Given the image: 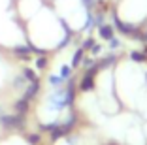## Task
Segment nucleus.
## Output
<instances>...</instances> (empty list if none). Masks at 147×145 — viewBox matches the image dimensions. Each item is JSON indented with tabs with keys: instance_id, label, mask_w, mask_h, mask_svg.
Returning <instances> with one entry per match:
<instances>
[{
	"instance_id": "obj_1",
	"label": "nucleus",
	"mask_w": 147,
	"mask_h": 145,
	"mask_svg": "<svg viewBox=\"0 0 147 145\" xmlns=\"http://www.w3.org/2000/svg\"><path fill=\"white\" fill-rule=\"evenodd\" d=\"M0 124L4 128H21L25 124V117L17 115V113H9V115L0 117Z\"/></svg>"
},
{
	"instance_id": "obj_2",
	"label": "nucleus",
	"mask_w": 147,
	"mask_h": 145,
	"mask_svg": "<svg viewBox=\"0 0 147 145\" xmlns=\"http://www.w3.org/2000/svg\"><path fill=\"white\" fill-rule=\"evenodd\" d=\"M94 74H96V68L89 70L85 74V77H83V81H81V90H91L94 87Z\"/></svg>"
},
{
	"instance_id": "obj_3",
	"label": "nucleus",
	"mask_w": 147,
	"mask_h": 145,
	"mask_svg": "<svg viewBox=\"0 0 147 145\" xmlns=\"http://www.w3.org/2000/svg\"><path fill=\"white\" fill-rule=\"evenodd\" d=\"M38 92H40V81H30L28 87H26V90H25V96H23V98H26L28 102H30Z\"/></svg>"
},
{
	"instance_id": "obj_4",
	"label": "nucleus",
	"mask_w": 147,
	"mask_h": 145,
	"mask_svg": "<svg viewBox=\"0 0 147 145\" xmlns=\"http://www.w3.org/2000/svg\"><path fill=\"white\" fill-rule=\"evenodd\" d=\"M26 111H28V100H26V98L17 100V102H15V113H17V115H23V117H25Z\"/></svg>"
},
{
	"instance_id": "obj_5",
	"label": "nucleus",
	"mask_w": 147,
	"mask_h": 145,
	"mask_svg": "<svg viewBox=\"0 0 147 145\" xmlns=\"http://www.w3.org/2000/svg\"><path fill=\"white\" fill-rule=\"evenodd\" d=\"M98 32H100V36H102L104 40H111L113 38V26H109V25H104V23H102V25L98 26Z\"/></svg>"
},
{
	"instance_id": "obj_6",
	"label": "nucleus",
	"mask_w": 147,
	"mask_h": 145,
	"mask_svg": "<svg viewBox=\"0 0 147 145\" xmlns=\"http://www.w3.org/2000/svg\"><path fill=\"white\" fill-rule=\"evenodd\" d=\"M62 81H64L62 76H49V85L51 87H62Z\"/></svg>"
},
{
	"instance_id": "obj_7",
	"label": "nucleus",
	"mask_w": 147,
	"mask_h": 145,
	"mask_svg": "<svg viewBox=\"0 0 147 145\" xmlns=\"http://www.w3.org/2000/svg\"><path fill=\"white\" fill-rule=\"evenodd\" d=\"M81 57H83V49H78V51H76V55H74V59H72V68H78V64H79V60H81Z\"/></svg>"
},
{
	"instance_id": "obj_8",
	"label": "nucleus",
	"mask_w": 147,
	"mask_h": 145,
	"mask_svg": "<svg viewBox=\"0 0 147 145\" xmlns=\"http://www.w3.org/2000/svg\"><path fill=\"white\" fill-rule=\"evenodd\" d=\"M72 70H74L72 66H62V70H61V76L66 79V77H70V76H72Z\"/></svg>"
},
{
	"instance_id": "obj_9",
	"label": "nucleus",
	"mask_w": 147,
	"mask_h": 145,
	"mask_svg": "<svg viewBox=\"0 0 147 145\" xmlns=\"http://www.w3.org/2000/svg\"><path fill=\"white\" fill-rule=\"evenodd\" d=\"M26 141L30 145H36L40 141V134H30V136H26Z\"/></svg>"
},
{
	"instance_id": "obj_10",
	"label": "nucleus",
	"mask_w": 147,
	"mask_h": 145,
	"mask_svg": "<svg viewBox=\"0 0 147 145\" xmlns=\"http://www.w3.org/2000/svg\"><path fill=\"white\" fill-rule=\"evenodd\" d=\"M36 68H38V70L47 68V59H45V57H43V59H38V60H36Z\"/></svg>"
},
{
	"instance_id": "obj_11",
	"label": "nucleus",
	"mask_w": 147,
	"mask_h": 145,
	"mask_svg": "<svg viewBox=\"0 0 147 145\" xmlns=\"http://www.w3.org/2000/svg\"><path fill=\"white\" fill-rule=\"evenodd\" d=\"M130 59L136 60V62H140V60H143V55H140V53H130Z\"/></svg>"
}]
</instances>
